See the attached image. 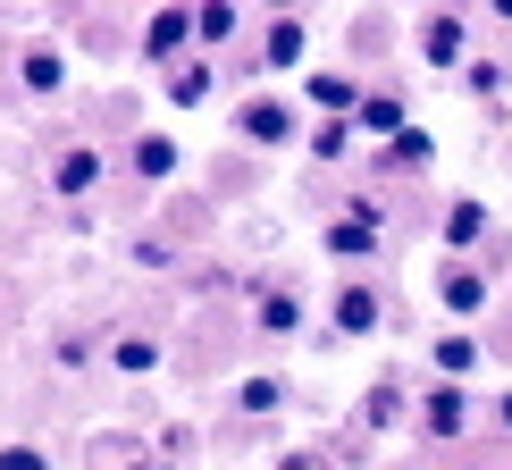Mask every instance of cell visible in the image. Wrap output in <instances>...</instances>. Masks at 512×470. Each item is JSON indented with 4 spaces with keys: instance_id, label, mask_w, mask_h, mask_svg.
Instances as JSON below:
<instances>
[{
    "instance_id": "1",
    "label": "cell",
    "mask_w": 512,
    "mask_h": 470,
    "mask_svg": "<svg viewBox=\"0 0 512 470\" xmlns=\"http://www.w3.org/2000/svg\"><path fill=\"white\" fill-rule=\"evenodd\" d=\"M236 135L261 143V152H286V143L303 135V110H294V101H277V93H252L244 110H236Z\"/></svg>"
},
{
    "instance_id": "5",
    "label": "cell",
    "mask_w": 512,
    "mask_h": 470,
    "mask_svg": "<svg viewBox=\"0 0 512 470\" xmlns=\"http://www.w3.org/2000/svg\"><path fill=\"white\" fill-rule=\"evenodd\" d=\"M328 319H336V336H378V328H387V303H378L370 286H336Z\"/></svg>"
},
{
    "instance_id": "14",
    "label": "cell",
    "mask_w": 512,
    "mask_h": 470,
    "mask_svg": "<svg viewBox=\"0 0 512 470\" xmlns=\"http://www.w3.org/2000/svg\"><path fill=\"white\" fill-rule=\"evenodd\" d=\"M429 160H437V135H429V126H403L387 152H378V168H429Z\"/></svg>"
},
{
    "instance_id": "12",
    "label": "cell",
    "mask_w": 512,
    "mask_h": 470,
    "mask_svg": "<svg viewBox=\"0 0 512 470\" xmlns=\"http://www.w3.org/2000/svg\"><path fill=\"white\" fill-rule=\"evenodd\" d=\"M252 328H261V336H294V328H303V303H294V286H269V294H261V311H252Z\"/></svg>"
},
{
    "instance_id": "6",
    "label": "cell",
    "mask_w": 512,
    "mask_h": 470,
    "mask_svg": "<svg viewBox=\"0 0 512 470\" xmlns=\"http://www.w3.org/2000/svg\"><path fill=\"white\" fill-rule=\"evenodd\" d=\"M420 59H429V68H471V59H462V17L454 9L420 17Z\"/></svg>"
},
{
    "instance_id": "17",
    "label": "cell",
    "mask_w": 512,
    "mask_h": 470,
    "mask_svg": "<svg viewBox=\"0 0 512 470\" xmlns=\"http://www.w3.org/2000/svg\"><path fill=\"white\" fill-rule=\"evenodd\" d=\"M387 420H403V387H395V378H378V387L361 395V429H387Z\"/></svg>"
},
{
    "instance_id": "2",
    "label": "cell",
    "mask_w": 512,
    "mask_h": 470,
    "mask_svg": "<svg viewBox=\"0 0 512 470\" xmlns=\"http://www.w3.org/2000/svg\"><path fill=\"white\" fill-rule=\"evenodd\" d=\"M319 252H328V261H370L378 252V202L361 194L345 219H328V235H319Z\"/></svg>"
},
{
    "instance_id": "26",
    "label": "cell",
    "mask_w": 512,
    "mask_h": 470,
    "mask_svg": "<svg viewBox=\"0 0 512 470\" xmlns=\"http://www.w3.org/2000/svg\"><path fill=\"white\" fill-rule=\"evenodd\" d=\"M277 470H328V454H286Z\"/></svg>"
},
{
    "instance_id": "10",
    "label": "cell",
    "mask_w": 512,
    "mask_h": 470,
    "mask_svg": "<svg viewBox=\"0 0 512 470\" xmlns=\"http://www.w3.org/2000/svg\"><path fill=\"white\" fill-rule=\"evenodd\" d=\"M303 42H311V26H303V17H269L261 59H269V68H303Z\"/></svg>"
},
{
    "instance_id": "15",
    "label": "cell",
    "mask_w": 512,
    "mask_h": 470,
    "mask_svg": "<svg viewBox=\"0 0 512 470\" xmlns=\"http://www.w3.org/2000/svg\"><path fill=\"white\" fill-rule=\"evenodd\" d=\"M236 403H244L252 420H269V412H286V378H269V370H252L244 387H236Z\"/></svg>"
},
{
    "instance_id": "27",
    "label": "cell",
    "mask_w": 512,
    "mask_h": 470,
    "mask_svg": "<svg viewBox=\"0 0 512 470\" xmlns=\"http://www.w3.org/2000/svg\"><path fill=\"white\" fill-rule=\"evenodd\" d=\"M496 420H504V429H512V395H504V403H496Z\"/></svg>"
},
{
    "instance_id": "7",
    "label": "cell",
    "mask_w": 512,
    "mask_h": 470,
    "mask_svg": "<svg viewBox=\"0 0 512 470\" xmlns=\"http://www.w3.org/2000/svg\"><path fill=\"white\" fill-rule=\"evenodd\" d=\"M185 42H194V9H160L152 26H143V59H152V68H168Z\"/></svg>"
},
{
    "instance_id": "19",
    "label": "cell",
    "mask_w": 512,
    "mask_h": 470,
    "mask_svg": "<svg viewBox=\"0 0 512 470\" xmlns=\"http://www.w3.org/2000/svg\"><path fill=\"white\" fill-rule=\"evenodd\" d=\"M311 101H319V110H328V118H353V110H361L353 76H311Z\"/></svg>"
},
{
    "instance_id": "21",
    "label": "cell",
    "mask_w": 512,
    "mask_h": 470,
    "mask_svg": "<svg viewBox=\"0 0 512 470\" xmlns=\"http://www.w3.org/2000/svg\"><path fill=\"white\" fill-rule=\"evenodd\" d=\"M236 26H244V17L227 9V0H210V9H194V42H210V51H219V42L236 34Z\"/></svg>"
},
{
    "instance_id": "23",
    "label": "cell",
    "mask_w": 512,
    "mask_h": 470,
    "mask_svg": "<svg viewBox=\"0 0 512 470\" xmlns=\"http://www.w3.org/2000/svg\"><path fill=\"white\" fill-rule=\"evenodd\" d=\"M462 84H471L479 101H496V93H504V68H496V59H471V68H462Z\"/></svg>"
},
{
    "instance_id": "16",
    "label": "cell",
    "mask_w": 512,
    "mask_h": 470,
    "mask_svg": "<svg viewBox=\"0 0 512 470\" xmlns=\"http://www.w3.org/2000/svg\"><path fill=\"white\" fill-rule=\"evenodd\" d=\"M126 160H135V177H168V168H177V143H168V135H135V152H126Z\"/></svg>"
},
{
    "instance_id": "3",
    "label": "cell",
    "mask_w": 512,
    "mask_h": 470,
    "mask_svg": "<svg viewBox=\"0 0 512 470\" xmlns=\"http://www.w3.org/2000/svg\"><path fill=\"white\" fill-rule=\"evenodd\" d=\"M101 177H110V160H101L93 143H68V152L51 160V194H68V202H84V194H93Z\"/></svg>"
},
{
    "instance_id": "22",
    "label": "cell",
    "mask_w": 512,
    "mask_h": 470,
    "mask_svg": "<svg viewBox=\"0 0 512 470\" xmlns=\"http://www.w3.org/2000/svg\"><path fill=\"white\" fill-rule=\"evenodd\" d=\"M353 135H361L353 118H319V135H311V152H319V160H345V152H353Z\"/></svg>"
},
{
    "instance_id": "11",
    "label": "cell",
    "mask_w": 512,
    "mask_h": 470,
    "mask_svg": "<svg viewBox=\"0 0 512 470\" xmlns=\"http://www.w3.org/2000/svg\"><path fill=\"white\" fill-rule=\"evenodd\" d=\"M59 76H68V59H59L51 42H26V51H17V84H26V93H59Z\"/></svg>"
},
{
    "instance_id": "8",
    "label": "cell",
    "mask_w": 512,
    "mask_h": 470,
    "mask_svg": "<svg viewBox=\"0 0 512 470\" xmlns=\"http://www.w3.org/2000/svg\"><path fill=\"white\" fill-rule=\"evenodd\" d=\"M437 303L454 311V319H479V311H487V277H479L471 261H454V269L437 277Z\"/></svg>"
},
{
    "instance_id": "24",
    "label": "cell",
    "mask_w": 512,
    "mask_h": 470,
    "mask_svg": "<svg viewBox=\"0 0 512 470\" xmlns=\"http://www.w3.org/2000/svg\"><path fill=\"white\" fill-rule=\"evenodd\" d=\"M210 93V68H177L168 76V101H202Z\"/></svg>"
},
{
    "instance_id": "20",
    "label": "cell",
    "mask_w": 512,
    "mask_h": 470,
    "mask_svg": "<svg viewBox=\"0 0 512 470\" xmlns=\"http://www.w3.org/2000/svg\"><path fill=\"white\" fill-rule=\"evenodd\" d=\"M110 361H118V378H152L160 370V345H152V336H118Z\"/></svg>"
},
{
    "instance_id": "9",
    "label": "cell",
    "mask_w": 512,
    "mask_h": 470,
    "mask_svg": "<svg viewBox=\"0 0 512 470\" xmlns=\"http://www.w3.org/2000/svg\"><path fill=\"white\" fill-rule=\"evenodd\" d=\"M420 429L429 437H462V387L454 378H437V387L420 395Z\"/></svg>"
},
{
    "instance_id": "18",
    "label": "cell",
    "mask_w": 512,
    "mask_h": 470,
    "mask_svg": "<svg viewBox=\"0 0 512 470\" xmlns=\"http://www.w3.org/2000/svg\"><path fill=\"white\" fill-rule=\"evenodd\" d=\"M429 361H437V370H445V378L462 387V378L479 370V345H471V336H437V353H429Z\"/></svg>"
},
{
    "instance_id": "4",
    "label": "cell",
    "mask_w": 512,
    "mask_h": 470,
    "mask_svg": "<svg viewBox=\"0 0 512 470\" xmlns=\"http://www.w3.org/2000/svg\"><path fill=\"white\" fill-rule=\"evenodd\" d=\"M353 126H361V135H378V143H395L403 126H412V101H403L395 84H378V93H361V110H353Z\"/></svg>"
},
{
    "instance_id": "13",
    "label": "cell",
    "mask_w": 512,
    "mask_h": 470,
    "mask_svg": "<svg viewBox=\"0 0 512 470\" xmlns=\"http://www.w3.org/2000/svg\"><path fill=\"white\" fill-rule=\"evenodd\" d=\"M479 235H487V202L462 194L454 210H445V244H454V252H479Z\"/></svg>"
},
{
    "instance_id": "25",
    "label": "cell",
    "mask_w": 512,
    "mask_h": 470,
    "mask_svg": "<svg viewBox=\"0 0 512 470\" xmlns=\"http://www.w3.org/2000/svg\"><path fill=\"white\" fill-rule=\"evenodd\" d=\"M0 470H51V454L42 445H0Z\"/></svg>"
}]
</instances>
